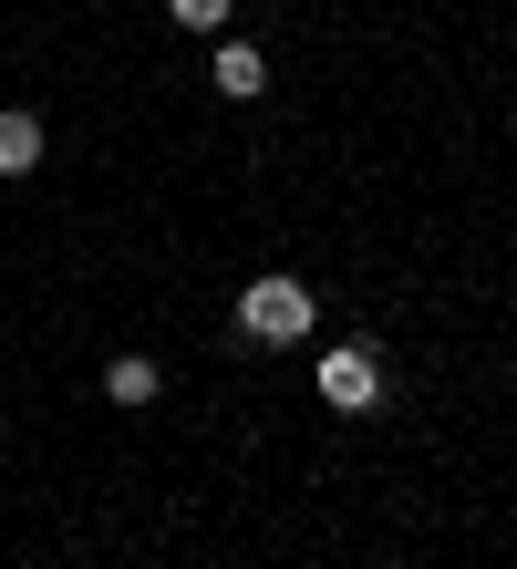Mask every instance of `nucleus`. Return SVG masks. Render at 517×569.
<instances>
[{"instance_id":"1","label":"nucleus","mask_w":517,"mask_h":569,"mask_svg":"<svg viewBox=\"0 0 517 569\" xmlns=\"http://www.w3.org/2000/svg\"><path fill=\"white\" fill-rule=\"evenodd\" d=\"M310 331V290L300 280H249L238 290V342H259V352H280Z\"/></svg>"},{"instance_id":"5","label":"nucleus","mask_w":517,"mask_h":569,"mask_svg":"<svg viewBox=\"0 0 517 569\" xmlns=\"http://www.w3.org/2000/svg\"><path fill=\"white\" fill-rule=\"evenodd\" d=\"M156 383H166V373H156L146 352H125L115 373H103V393H115V405H156Z\"/></svg>"},{"instance_id":"2","label":"nucleus","mask_w":517,"mask_h":569,"mask_svg":"<svg viewBox=\"0 0 517 569\" xmlns=\"http://www.w3.org/2000/svg\"><path fill=\"white\" fill-rule=\"evenodd\" d=\"M372 393H384V362H372V352H352V342L321 352V405H331V415H362Z\"/></svg>"},{"instance_id":"6","label":"nucleus","mask_w":517,"mask_h":569,"mask_svg":"<svg viewBox=\"0 0 517 569\" xmlns=\"http://www.w3.org/2000/svg\"><path fill=\"white\" fill-rule=\"evenodd\" d=\"M166 11H177L187 31H218V21H228V0H166Z\"/></svg>"},{"instance_id":"3","label":"nucleus","mask_w":517,"mask_h":569,"mask_svg":"<svg viewBox=\"0 0 517 569\" xmlns=\"http://www.w3.org/2000/svg\"><path fill=\"white\" fill-rule=\"evenodd\" d=\"M31 166H42V124L21 104H0V177H31Z\"/></svg>"},{"instance_id":"4","label":"nucleus","mask_w":517,"mask_h":569,"mask_svg":"<svg viewBox=\"0 0 517 569\" xmlns=\"http://www.w3.org/2000/svg\"><path fill=\"white\" fill-rule=\"evenodd\" d=\"M259 83H269V62H259L249 42H228V52H218V93H228V104H249Z\"/></svg>"}]
</instances>
